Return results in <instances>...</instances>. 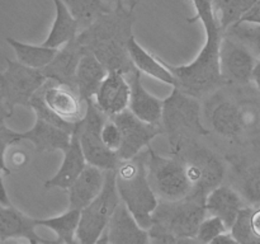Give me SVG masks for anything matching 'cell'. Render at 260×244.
Masks as SVG:
<instances>
[{"label":"cell","instance_id":"6da1fadb","mask_svg":"<svg viewBox=\"0 0 260 244\" xmlns=\"http://www.w3.org/2000/svg\"><path fill=\"white\" fill-rule=\"evenodd\" d=\"M194 5L196 15L189 18L192 23L200 19L205 27L206 41L202 50L194 60L187 65H170L162 60L178 80V88L197 98L203 99L208 94L225 85L221 74L220 50L223 38V29L218 22L217 13L211 0H190Z\"/></svg>","mask_w":260,"mask_h":244},{"label":"cell","instance_id":"7a4b0ae2","mask_svg":"<svg viewBox=\"0 0 260 244\" xmlns=\"http://www.w3.org/2000/svg\"><path fill=\"white\" fill-rule=\"evenodd\" d=\"M135 19L134 9L114 7L81 29L76 40L83 50L93 53L107 70L127 76L136 69L127 50V42L134 36Z\"/></svg>","mask_w":260,"mask_h":244},{"label":"cell","instance_id":"3957f363","mask_svg":"<svg viewBox=\"0 0 260 244\" xmlns=\"http://www.w3.org/2000/svg\"><path fill=\"white\" fill-rule=\"evenodd\" d=\"M203 99V114L211 134L215 132L221 139L243 144L246 137L260 130L258 102L228 93L225 85Z\"/></svg>","mask_w":260,"mask_h":244},{"label":"cell","instance_id":"277c9868","mask_svg":"<svg viewBox=\"0 0 260 244\" xmlns=\"http://www.w3.org/2000/svg\"><path fill=\"white\" fill-rule=\"evenodd\" d=\"M203 201L190 196L177 201H161L152 214L150 243H197L198 228L207 216Z\"/></svg>","mask_w":260,"mask_h":244},{"label":"cell","instance_id":"5b68a950","mask_svg":"<svg viewBox=\"0 0 260 244\" xmlns=\"http://www.w3.org/2000/svg\"><path fill=\"white\" fill-rule=\"evenodd\" d=\"M198 139L200 137L178 140L170 145V154L184 163L188 179L192 185L190 197L205 202L208 193L225 180L228 160Z\"/></svg>","mask_w":260,"mask_h":244},{"label":"cell","instance_id":"8992f818","mask_svg":"<svg viewBox=\"0 0 260 244\" xmlns=\"http://www.w3.org/2000/svg\"><path fill=\"white\" fill-rule=\"evenodd\" d=\"M146 160L147 147L131 159L121 160L116 168V186L122 202L128 207L137 223L149 230L159 198L149 182Z\"/></svg>","mask_w":260,"mask_h":244},{"label":"cell","instance_id":"52a82bcc","mask_svg":"<svg viewBox=\"0 0 260 244\" xmlns=\"http://www.w3.org/2000/svg\"><path fill=\"white\" fill-rule=\"evenodd\" d=\"M202 99L173 86L164 99L161 126L169 139V145L187 137L210 136L211 131L203 124Z\"/></svg>","mask_w":260,"mask_h":244},{"label":"cell","instance_id":"ba28073f","mask_svg":"<svg viewBox=\"0 0 260 244\" xmlns=\"http://www.w3.org/2000/svg\"><path fill=\"white\" fill-rule=\"evenodd\" d=\"M147 177L155 195L161 201H177L192 193L184 163L175 155L162 157L147 146Z\"/></svg>","mask_w":260,"mask_h":244},{"label":"cell","instance_id":"9c48e42d","mask_svg":"<svg viewBox=\"0 0 260 244\" xmlns=\"http://www.w3.org/2000/svg\"><path fill=\"white\" fill-rule=\"evenodd\" d=\"M121 203L116 186V169L106 170V182L98 196L80 211L76 243L95 244Z\"/></svg>","mask_w":260,"mask_h":244},{"label":"cell","instance_id":"30bf717a","mask_svg":"<svg viewBox=\"0 0 260 244\" xmlns=\"http://www.w3.org/2000/svg\"><path fill=\"white\" fill-rule=\"evenodd\" d=\"M107 118L108 117L95 106L93 99H89L86 101L85 116L78 122L75 130L86 163L103 170L116 169L121 162L118 152L109 150L102 140V126Z\"/></svg>","mask_w":260,"mask_h":244},{"label":"cell","instance_id":"8fae6325","mask_svg":"<svg viewBox=\"0 0 260 244\" xmlns=\"http://www.w3.org/2000/svg\"><path fill=\"white\" fill-rule=\"evenodd\" d=\"M5 60L7 69L0 73V94L13 111L17 106L29 108L30 98L47 79L38 69L23 65L18 60Z\"/></svg>","mask_w":260,"mask_h":244},{"label":"cell","instance_id":"7c38bea8","mask_svg":"<svg viewBox=\"0 0 260 244\" xmlns=\"http://www.w3.org/2000/svg\"><path fill=\"white\" fill-rule=\"evenodd\" d=\"M258 57L239 41L223 35L220 50L221 74L228 86L249 85Z\"/></svg>","mask_w":260,"mask_h":244},{"label":"cell","instance_id":"4fadbf2b","mask_svg":"<svg viewBox=\"0 0 260 244\" xmlns=\"http://www.w3.org/2000/svg\"><path fill=\"white\" fill-rule=\"evenodd\" d=\"M35 94L46 108L63 121L76 124L85 116L86 102L74 86L47 79Z\"/></svg>","mask_w":260,"mask_h":244},{"label":"cell","instance_id":"5bb4252c","mask_svg":"<svg viewBox=\"0 0 260 244\" xmlns=\"http://www.w3.org/2000/svg\"><path fill=\"white\" fill-rule=\"evenodd\" d=\"M119 126L122 134L118 157L121 160L131 159L151 145V141L164 134L161 124H149L135 116L128 108L111 117Z\"/></svg>","mask_w":260,"mask_h":244},{"label":"cell","instance_id":"9a60e30c","mask_svg":"<svg viewBox=\"0 0 260 244\" xmlns=\"http://www.w3.org/2000/svg\"><path fill=\"white\" fill-rule=\"evenodd\" d=\"M98 243L147 244L150 243V235L149 230L137 223L128 207L121 201Z\"/></svg>","mask_w":260,"mask_h":244},{"label":"cell","instance_id":"2e32d148","mask_svg":"<svg viewBox=\"0 0 260 244\" xmlns=\"http://www.w3.org/2000/svg\"><path fill=\"white\" fill-rule=\"evenodd\" d=\"M129 96L131 88L127 76L118 71H108L93 101L107 117H113L128 108Z\"/></svg>","mask_w":260,"mask_h":244},{"label":"cell","instance_id":"e0dca14e","mask_svg":"<svg viewBox=\"0 0 260 244\" xmlns=\"http://www.w3.org/2000/svg\"><path fill=\"white\" fill-rule=\"evenodd\" d=\"M36 221L14 206L0 203V241L10 239H25L29 243H57L56 240H48L36 233Z\"/></svg>","mask_w":260,"mask_h":244},{"label":"cell","instance_id":"ac0fdd59","mask_svg":"<svg viewBox=\"0 0 260 244\" xmlns=\"http://www.w3.org/2000/svg\"><path fill=\"white\" fill-rule=\"evenodd\" d=\"M141 74V71L135 69L131 74L127 75L131 88L128 109L142 121L149 124H161L164 99L157 98L145 88L142 84Z\"/></svg>","mask_w":260,"mask_h":244},{"label":"cell","instance_id":"d6986e66","mask_svg":"<svg viewBox=\"0 0 260 244\" xmlns=\"http://www.w3.org/2000/svg\"><path fill=\"white\" fill-rule=\"evenodd\" d=\"M205 205L208 215H215L222 219L230 230L240 210L248 203L230 183H221L208 193Z\"/></svg>","mask_w":260,"mask_h":244},{"label":"cell","instance_id":"ffe728a7","mask_svg":"<svg viewBox=\"0 0 260 244\" xmlns=\"http://www.w3.org/2000/svg\"><path fill=\"white\" fill-rule=\"evenodd\" d=\"M106 170L93 164H86L75 182L68 188L69 207L83 210L103 190Z\"/></svg>","mask_w":260,"mask_h":244},{"label":"cell","instance_id":"44dd1931","mask_svg":"<svg viewBox=\"0 0 260 244\" xmlns=\"http://www.w3.org/2000/svg\"><path fill=\"white\" fill-rule=\"evenodd\" d=\"M83 53V47L75 38L58 48L53 60L47 66L41 69V71L46 76V79L68 84V85L75 88L76 69H78L79 61H80Z\"/></svg>","mask_w":260,"mask_h":244},{"label":"cell","instance_id":"7402d4cb","mask_svg":"<svg viewBox=\"0 0 260 244\" xmlns=\"http://www.w3.org/2000/svg\"><path fill=\"white\" fill-rule=\"evenodd\" d=\"M229 164L233 165L234 174L231 186L238 191L248 205L260 206V160L253 164H244L238 155H226Z\"/></svg>","mask_w":260,"mask_h":244},{"label":"cell","instance_id":"603a6c76","mask_svg":"<svg viewBox=\"0 0 260 244\" xmlns=\"http://www.w3.org/2000/svg\"><path fill=\"white\" fill-rule=\"evenodd\" d=\"M62 164H61V167L58 168V170L53 177L45 180V185L43 186H45L46 190H50V188L68 190L75 182L76 178L80 175L85 165L88 164L85 157H84L83 149H81L76 131H74L70 144L62 150Z\"/></svg>","mask_w":260,"mask_h":244},{"label":"cell","instance_id":"cb8c5ba5","mask_svg":"<svg viewBox=\"0 0 260 244\" xmlns=\"http://www.w3.org/2000/svg\"><path fill=\"white\" fill-rule=\"evenodd\" d=\"M71 136L73 134L68 130L38 117H36L32 129L22 132L23 140L32 142L37 152L62 151L70 144Z\"/></svg>","mask_w":260,"mask_h":244},{"label":"cell","instance_id":"d4e9b609","mask_svg":"<svg viewBox=\"0 0 260 244\" xmlns=\"http://www.w3.org/2000/svg\"><path fill=\"white\" fill-rule=\"evenodd\" d=\"M127 50H128L129 57H131L132 64L135 68L141 73L161 81V83L168 84L172 86H178V80L174 74L165 66L162 60L157 56L152 55L149 51L145 50L135 36H131L127 42Z\"/></svg>","mask_w":260,"mask_h":244},{"label":"cell","instance_id":"484cf974","mask_svg":"<svg viewBox=\"0 0 260 244\" xmlns=\"http://www.w3.org/2000/svg\"><path fill=\"white\" fill-rule=\"evenodd\" d=\"M107 74L103 64L91 52L84 51L75 74V88L84 101L94 98Z\"/></svg>","mask_w":260,"mask_h":244},{"label":"cell","instance_id":"4316f807","mask_svg":"<svg viewBox=\"0 0 260 244\" xmlns=\"http://www.w3.org/2000/svg\"><path fill=\"white\" fill-rule=\"evenodd\" d=\"M52 2L55 5V19L47 38L43 41L42 45L47 47L60 48L70 41L75 40L80 32V27L78 20L71 14L62 0H52Z\"/></svg>","mask_w":260,"mask_h":244},{"label":"cell","instance_id":"83f0119b","mask_svg":"<svg viewBox=\"0 0 260 244\" xmlns=\"http://www.w3.org/2000/svg\"><path fill=\"white\" fill-rule=\"evenodd\" d=\"M7 42L14 50L17 60L25 66L33 69H43L47 66L57 53L58 48L47 47L45 45H30V43L20 42L12 37L7 38Z\"/></svg>","mask_w":260,"mask_h":244},{"label":"cell","instance_id":"f1b7e54d","mask_svg":"<svg viewBox=\"0 0 260 244\" xmlns=\"http://www.w3.org/2000/svg\"><path fill=\"white\" fill-rule=\"evenodd\" d=\"M36 225L45 226L56 234L57 243H76V231L80 221V210L69 207L68 211L58 216L48 219H35Z\"/></svg>","mask_w":260,"mask_h":244},{"label":"cell","instance_id":"f546056e","mask_svg":"<svg viewBox=\"0 0 260 244\" xmlns=\"http://www.w3.org/2000/svg\"><path fill=\"white\" fill-rule=\"evenodd\" d=\"M62 2L78 20L80 30L90 25L99 15L113 9V7H111L104 0H62Z\"/></svg>","mask_w":260,"mask_h":244},{"label":"cell","instance_id":"4dcf8cb0","mask_svg":"<svg viewBox=\"0 0 260 244\" xmlns=\"http://www.w3.org/2000/svg\"><path fill=\"white\" fill-rule=\"evenodd\" d=\"M223 35L245 45L256 57L260 58V24L235 23L230 25Z\"/></svg>","mask_w":260,"mask_h":244},{"label":"cell","instance_id":"1f68e13d","mask_svg":"<svg viewBox=\"0 0 260 244\" xmlns=\"http://www.w3.org/2000/svg\"><path fill=\"white\" fill-rule=\"evenodd\" d=\"M256 0H225L218 9V22L225 32L230 25L235 24L250 9Z\"/></svg>","mask_w":260,"mask_h":244},{"label":"cell","instance_id":"d6a6232c","mask_svg":"<svg viewBox=\"0 0 260 244\" xmlns=\"http://www.w3.org/2000/svg\"><path fill=\"white\" fill-rule=\"evenodd\" d=\"M254 206L246 205L239 212L235 223L231 226L230 233L235 238L236 243L241 244H251L260 243L256 236L253 233V226H251V215H253Z\"/></svg>","mask_w":260,"mask_h":244},{"label":"cell","instance_id":"836d02e7","mask_svg":"<svg viewBox=\"0 0 260 244\" xmlns=\"http://www.w3.org/2000/svg\"><path fill=\"white\" fill-rule=\"evenodd\" d=\"M226 231L230 230L222 221V219L215 215H207L198 228L196 240H197V243H212L213 239L217 238L220 234L226 233Z\"/></svg>","mask_w":260,"mask_h":244},{"label":"cell","instance_id":"e575fe53","mask_svg":"<svg viewBox=\"0 0 260 244\" xmlns=\"http://www.w3.org/2000/svg\"><path fill=\"white\" fill-rule=\"evenodd\" d=\"M22 140V132L14 131L9 126H7L5 119H0V172L4 175H9L12 173L7 164V160H5L8 149Z\"/></svg>","mask_w":260,"mask_h":244},{"label":"cell","instance_id":"d590c367","mask_svg":"<svg viewBox=\"0 0 260 244\" xmlns=\"http://www.w3.org/2000/svg\"><path fill=\"white\" fill-rule=\"evenodd\" d=\"M101 136L104 145H106L109 150L118 152L122 142V134L121 130H119V126L116 124V121H114L113 118L108 117V118L104 121L103 126H102Z\"/></svg>","mask_w":260,"mask_h":244},{"label":"cell","instance_id":"8d00e7d4","mask_svg":"<svg viewBox=\"0 0 260 244\" xmlns=\"http://www.w3.org/2000/svg\"><path fill=\"white\" fill-rule=\"evenodd\" d=\"M238 23H251V24H260V0H256L253 7L243 15Z\"/></svg>","mask_w":260,"mask_h":244},{"label":"cell","instance_id":"74e56055","mask_svg":"<svg viewBox=\"0 0 260 244\" xmlns=\"http://www.w3.org/2000/svg\"><path fill=\"white\" fill-rule=\"evenodd\" d=\"M251 226H253L254 235L260 241V206L254 207L253 215H251Z\"/></svg>","mask_w":260,"mask_h":244},{"label":"cell","instance_id":"f35d334b","mask_svg":"<svg viewBox=\"0 0 260 244\" xmlns=\"http://www.w3.org/2000/svg\"><path fill=\"white\" fill-rule=\"evenodd\" d=\"M10 162H12V164L17 168L24 167L28 162V157L27 154L23 151H14L10 155Z\"/></svg>","mask_w":260,"mask_h":244},{"label":"cell","instance_id":"ab89813d","mask_svg":"<svg viewBox=\"0 0 260 244\" xmlns=\"http://www.w3.org/2000/svg\"><path fill=\"white\" fill-rule=\"evenodd\" d=\"M106 3H108L111 7H126L129 9H135L137 4H139L140 0H104Z\"/></svg>","mask_w":260,"mask_h":244},{"label":"cell","instance_id":"60d3db41","mask_svg":"<svg viewBox=\"0 0 260 244\" xmlns=\"http://www.w3.org/2000/svg\"><path fill=\"white\" fill-rule=\"evenodd\" d=\"M13 109L10 108L9 106L7 104L5 99L3 98V96L0 94V119H7L10 118L13 116Z\"/></svg>","mask_w":260,"mask_h":244},{"label":"cell","instance_id":"b9f144b4","mask_svg":"<svg viewBox=\"0 0 260 244\" xmlns=\"http://www.w3.org/2000/svg\"><path fill=\"white\" fill-rule=\"evenodd\" d=\"M212 243L215 244H235L236 240L233 235H231L230 231H226V233L220 234L217 238L213 239Z\"/></svg>","mask_w":260,"mask_h":244},{"label":"cell","instance_id":"7bdbcfd3","mask_svg":"<svg viewBox=\"0 0 260 244\" xmlns=\"http://www.w3.org/2000/svg\"><path fill=\"white\" fill-rule=\"evenodd\" d=\"M0 203H3V205H7V206L12 205V203H10V200H9V196H8L7 188H5L2 172H0Z\"/></svg>","mask_w":260,"mask_h":244},{"label":"cell","instance_id":"ee69618b","mask_svg":"<svg viewBox=\"0 0 260 244\" xmlns=\"http://www.w3.org/2000/svg\"><path fill=\"white\" fill-rule=\"evenodd\" d=\"M251 83H254V85H255L256 90H258L259 94H260V58H258V61H256L255 66H254Z\"/></svg>","mask_w":260,"mask_h":244},{"label":"cell","instance_id":"f6af8a7d","mask_svg":"<svg viewBox=\"0 0 260 244\" xmlns=\"http://www.w3.org/2000/svg\"><path fill=\"white\" fill-rule=\"evenodd\" d=\"M223 2H225V0H211V3H212L213 5V9H215L216 13L218 12V9H220V7L222 5Z\"/></svg>","mask_w":260,"mask_h":244}]
</instances>
